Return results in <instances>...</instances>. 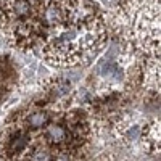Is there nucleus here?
<instances>
[{
    "mask_svg": "<svg viewBox=\"0 0 161 161\" xmlns=\"http://www.w3.org/2000/svg\"><path fill=\"white\" fill-rule=\"evenodd\" d=\"M10 161H76V156L69 153L57 152L50 148L42 140H39L36 143H29L21 155Z\"/></svg>",
    "mask_w": 161,
    "mask_h": 161,
    "instance_id": "f03ea898",
    "label": "nucleus"
},
{
    "mask_svg": "<svg viewBox=\"0 0 161 161\" xmlns=\"http://www.w3.org/2000/svg\"><path fill=\"white\" fill-rule=\"evenodd\" d=\"M142 140L152 153L159 152V123L153 121L152 124L145 126L142 129Z\"/></svg>",
    "mask_w": 161,
    "mask_h": 161,
    "instance_id": "39448f33",
    "label": "nucleus"
},
{
    "mask_svg": "<svg viewBox=\"0 0 161 161\" xmlns=\"http://www.w3.org/2000/svg\"><path fill=\"white\" fill-rule=\"evenodd\" d=\"M34 2L31 0H2L0 3V26L8 31L21 19L32 15Z\"/></svg>",
    "mask_w": 161,
    "mask_h": 161,
    "instance_id": "f257e3e1",
    "label": "nucleus"
},
{
    "mask_svg": "<svg viewBox=\"0 0 161 161\" xmlns=\"http://www.w3.org/2000/svg\"><path fill=\"white\" fill-rule=\"evenodd\" d=\"M29 143H31V132L23 129L21 126H16L5 139L2 152H3L5 158L10 161L13 158H16L18 155H21Z\"/></svg>",
    "mask_w": 161,
    "mask_h": 161,
    "instance_id": "7ed1b4c3",
    "label": "nucleus"
},
{
    "mask_svg": "<svg viewBox=\"0 0 161 161\" xmlns=\"http://www.w3.org/2000/svg\"><path fill=\"white\" fill-rule=\"evenodd\" d=\"M52 119H53V116H52V111L50 110L39 108V110L26 113L21 118V127L26 129V130H29V132L42 130Z\"/></svg>",
    "mask_w": 161,
    "mask_h": 161,
    "instance_id": "20e7f679",
    "label": "nucleus"
}]
</instances>
